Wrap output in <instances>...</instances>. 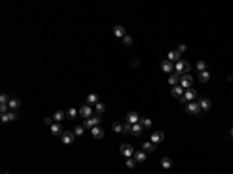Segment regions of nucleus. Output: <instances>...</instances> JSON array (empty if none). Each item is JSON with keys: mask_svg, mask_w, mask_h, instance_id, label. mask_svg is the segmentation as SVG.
I'll return each instance as SVG.
<instances>
[{"mask_svg": "<svg viewBox=\"0 0 233 174\" xmlns=\"http://www.w3.org/2000/svg\"><path fill=\"white\" fill-rule=\"evenodd\" d=\"M190 69H191V65L187 61H179V62L176 64V67H174V72L179 75V76H183V75H188Z\"/></svg>", "mask_w": 233, "mask_h": 174, "instance_id": "1", "label": "nucleus"}, {"mask_svg": "<svg viewBox=\"0 0 233 174\" xmlns=\"http://www.w3.org/2000/svg\"><path fill=\"white\" fill-rule=\"evenodd\" d=\"M120 152H121V155L131 157V155H134V148H132L129 143H123V145L120 146Z\"/></svg>", "mask_w": 233, "mask_h": 174, "instance_id": "2", "label": "nucleus"}, {"mask_svg": "<svg viewBox=\"0 0 233 174\" xmlns=\"http://www.w3.org/2000/svg\"><path fill=\"white\" fill-rule=\"evenodd\" d=\"M101 118L100 117H92V118H87L84 120V128H89V129H93L97 125H100Z\"/></svg>", "mask_w": 233, "mask_h": 174, "instance_id": "3", "label": "nucleus"}, {"mask_svg": "<svg viewBox=\"0 0 233 174\" xmlns=\"http://www.w3.org/2000/svg\"><path fill=\"white\" fill-rule=\"evenodd\" d=\"M75 140V132H70V131H64L62 132V135H61V142L68 145V143H72Z\"/></svg>", "mask_w": 233, "mask_h": 174, "instance_id": "4", "label": "nucleus"}, {"mask_svg": "<svg viewBox=\"0 0 233 174\" xmlns=\"http://www.w3.org/2000/svg\"><path fill=\"white\" fill-rule=\"evenodd\" d=\"M79 115L83 117L84 120H87V118H92V115H93V111L90 109V106H89V104H84L83 107L79 109Z\"/></svg>", "mask_w": 233, "mask_h": 174, "instance_id": "5", "label": "nucleus"}, {"mask_svg": "<svg viewBox=\"0 0 233 174\" xmlns=\"http://www.w3.org/2000/svg\"><path fill=\"white\" fill-rule=\"evenodd\" d=\"M50 132H51V135L54 137H61L62 135V125L61 123H53V126H50Z\"/></svg>", "mask_w": 233, "mask_h": 174, "instance_id": "6", "label": "nucleus"}, {"mask_svg": "<svg viewBox=\"0 0 233 174\" xmlns=\"http://www.w3.org/2000/svg\"><path fill=\"white\" fill-rule=\"evenodd\" d=\"M163 140H165V134H163L162 131H156L152 135H151V142H152L154 145H157V143H162Z\"/></svg>", "mask_w": 233, "mask_h": 174, "instance_id": "7", "label": "nucleus"}, {"mask_svg": "<svg viewBox=\"0 0 233 174\" xmlns=\"http://www.w3.org/2000/svg\"><path fill=\"white\" fill-rule=\"evenodd\" d=\"M160 67H162V70L165 72V73H174V65H173V62L171 61H162L160 62Z\"/></svg>", "mask_w": 233, "mask_h": 174, "instance_id": "8", "label": "nucleus"}, {"mask_svg": "<svg viewBox=\"0 0 233 174\" xmlns=\"http://www.w3.org/2000/svg\"><path fill=\"white\" fill-rule=\"evenodd\" d=\"M191 84H193V76H190V75H183V76H180V87L190 89Z\"/></svg>", "mask_w": 233, "mask_h": 174, "instance_id": "9", "label": "nucleus"}, {"mask_svg": "<svg viewBox=\"0 0 233 174\" xmlns=\"http://www.w3.org/2000/svg\"><path fill=\"white\" fill-rule=\"evenodd\" d=\"M126 121L129 125H137L140 121V117H139V112H129L128 117H126Z\"/></svg>", "mask_w": 233, "mask_h": 174, "instance_id": "10", "label": "nucleus"}, {"mask_svg": "<svg viewBox=\"0 0 233 174\" xmlns=\"http://www.w3.org/2000/svg\"><path fill=\"white\" fill-rule=\"evenodd\" d=\"M187 111H188L190 114H199V111H202V109H200L199 103L191 101V103H188V106H187Z\"/></svg>", "mask_w": 233, "mask_h": 174, "instance_id": "11", "label": "nucleus"}, {"mask_svg": "<svg viewBox=\"0 0 233 174\" xmlns=\"http://www.w3.org/2000/svg\"><path fill=\"white\" fill-rule=\"evenodd\" d=\"M197 103H199L200 109H202L204 112H208V111H210V107H211V101H210L208 98H200Z\"/></svg>", "mask_w": 233, "mask_h": 174, "instance_id": "12", "label": "nucleus"}, {"mask_svg": "<svg viewBox=\"0 0 233 174\" xmlns=\"http://www.w3.org/2000/svg\"><path fill=\"white\" fill-rule=\"evenodd\" d=\"M114 34L117 36V37H125L126 36V30H125V26H123V25H115L114 26Z\"/></svg>", "mask_w": 233, "mask_h": 174, "instance_id": "13", "label": "nucleus"}, {"mask_svg": "<svg viewBox=\"0 0 233 174\" xmlns=\"http://www.w3.org/2000/svg\"><path fill=\"white\" fill-rule=\"evenodd\" d=\"M168 61H171V62H179L180 61V53L177 51V50H171L168 53Z\"/></svg>", "mask_w": 233, "mask_h": 174, "instance_id": "14", "label": "nucleus"}, {"mask_svg": "<svg viewBox=\"0 0 233 174\" xmlns=\"http://www.w3.org/2000/svg\"><path fill=\"white\" fill-rule=\"evenodd\" d=\"M183 98H185V101H193V100H196V90L194 89H187V92H185V95H183Z\"/></svg>", "mask_w": 233, "mask_h": 174, "instance_id": "15", "label": "nucleus"}, {"mask_svg": "<svg viewBox=\"0 0 233 174\" xmlns=\"http://www.w3.org/2000/svg\"><path fill=\"white\" fill-rule=\"evenodd\" d=\"M92 135H93L95 138H98V140H101V138L104 137V131H103L101 128H98V126H95V128L92 129Z\"/></svg>", "mask_w": 233, "mask_h": 174, "instance_id": "16", "label": "nucleus"}, {"mask_svg": "<svg viewBox=\"0 0 233 174\" xmlns=\"http://www.w3.org/2000/svg\"><path fill=\"white\" fill-rule=\"evenodd\" d=\"M134 160H135V162H146V152L145 151L134 152Z\"/></svg>", "mask_w": 233, "mask_h": 174, "instance_id": "17", "label": "nucleus"}, {"mask_svg": "<svg viewBox=\"0 0 233 174\" xmlns=\"http://www.w3.org/2000/svg\"><path fill=\"white\" fill-rule=\"evenodd\" d=\"M17 118V114L16 112H8L5 115H2V121L3 123H8V121H12V120H16Z\"/></svg>", "mask_w": 233, "mask_h": 174, "instance_id": "18", "label": "nucleus"}, {"mask_svg": "<svg viewBox=\"0 0 233 174\" xmlns=\"http://www.w3.org/2000/svg\"><path fill=\"white\" fill-rule=\"evenodd\" d=\"M142 149L146 151V152H152V151L156 149V145H154L152 142H145V143L142 145Z\"/></svg>", "mask_w": 233, "mask_h": 174, "instance_id": "19", "label": "nucleus"}, {"mask_svg": "<svg viewBox=\"0 0 233 174\" xmlns=\"http://www.w3.org/2000/svg\"><path fill=\"white\" fill-rule=\"evenodd\" d=\"M64 118H65V112H64V111H56V112L53 114V120H54L56 123H61Z\"/></svg>", "mask_w": 233, "mask_h": 174, "instance_id": "20", "label": "nucleus"}, {"mask_svg": "<svg viewBox=\"0 0 233 174\" xmlns=\"http://www.w3.org/2000/svg\"><path fill=\"white\" fill-rule=\"evenodd\" d=\"M142 132H143V128L137 123V125H132V129H131V134L132 135H135V137H139V135H142Z\"/></svg>", "mask_w": 233, "mask_h": 174, "instance_id": "21", "label": "nucleus"}, {"mask_svg": "<svg viewBox=\"0 0 233 174\" xmlns=\"http://www.w3.org/2000/svg\"><path fill=\"white\" fill-rule=\"evenodd\" d=\"M168 83H170L171 86H176L177 83H180V76L177 75L176 72H174V73H171V76L168 78Z\"/></svg>", "mask_w": 233, "mask_h": 174, "instance_id": "22", "label": "nucleus"}, {"mask_svg": "<svg viewBox=\"0 0 233 174\" xmlns=\"http://www.w3.org/2000/svg\"><path fill=\"white\" fill-rule=\"evenodd\" d=\"M9 109H12V111H17L19 107H20V100L19 98H12L11 101H9Z\"/></svg>", "mask_w": 233, "mask_h": 174, "instance_id": "23", "label": "nucleus"}, {"mask_svg": "<svg viewBox=\"0 0 233 174\" xmlns=\"http://www.w3.org/2000/svg\"><path fill=\"white\" fill-rule=\"evenodd\" d=\"M171 93H173V97H176V98H180V97H182V93H183V87H180V86H176V87H173Z\"/></svg>", "mask_w": 233, "mask_h": 174, "instance_id": "24", "label": "nucleus"}, {"mask_svg": "<svg viewBox=\"0 0 233 174\" xmlns=\"http://www.w3.org/2000/svg\"><path fill=\"white\" fill-rule=\"evenodd\" d=\"M86 101H87V104H98V103H100V101H98V95H97V93H90Z\"/></svg>", "mask_w": 233, "mask_h": 174, "instance_id": "25", "label": "nucleus"}, {"mask_svg": "<svg viewBox=\"0 0 233 174\" xmlns=\"http://www.w3.org/2000/svg\"><path fill=\"white\" fill-rule=\"evenodd\" d=\"M139 125L142 126V128H151V126H152V121H151V120L149 118H140V121H139Z\"/></svg>", "mask_w": 233, "mask_h": 174, "instance_id": "26", "label": "nucleus"}, {"mask_svg": "<svg viewBox=\"0 0 233 174\" xmlns=\"http://www.w3.org/2000/svg\"><path fill=\"white\" fill-rule=\"evenodd\" d=\"M78 114H79V111H76V109L70 107V109H68V111L65 112V117H67V118H70V120H73V118H75Z\"/></svg>", "mask_w": 233, "mask_h": 174, "instance_id": "27", "label": "nucleus"}, {"mask_svg": "<svg viewBox=\"0 0 233 174\" xmlns=\"http://www.w3.org/2000/svg\"><path fill=\"white\" fill-rule=\"evenodd\" d=\"M208 79H210V73H208L207 70L200 72V75H199V81H200V83H207Z\"/></svg>", "mask_w": 233, "mask_h": 174, "instance_id": "28", "label": "nucleus"}, {"mask_svg": "<svg viewBox=\"0 0 233 174\" xmlns=\"http://www.w3.org/2000/svg\"><path fill=\"white\" fill-rule=\"evenodd\" d=\"M171 165H173V162H171L170 157H163V159H162V166L165 168V169H170Z\"/></svg>", "mask_w": 233, "mask_h": 174, "instance_id": "29", "label": "nucleus"}, {"mask_svg": "<svg viewBox=\"0 0 233 174\" xmlns=\"http://www.w3.org/2000/svg\"><path fill=\"white\" fill-rule=\"evenodd\" d=\"M9 97L6 95V93H2V95H0V104H9Z\"/></svg>", "mask_w": 233, "mask_h": 174, "instance_id": "30", "label": "nucleus"}, {"mask_svg": "<svg viewBox=\"0 0 233 174\" xmlns=\"http://www.w3.org/2000/svg\"><path fill=\"white\" fill-rule=\"evenodd\" d=\"M84 134V126H81V125H78L76 128H75V135H78V137H81Z\"/></svg>", "mask_w": 233, "mask_h": 174, "instance_id": "31", "label": "nucleus"}, {"mask_svg": "<svg viewBox=\"0 0 233 174\" xmlns=\"http://www.w3.org/2000/svg\"><path fill=\"white\" fill-rule=\"evenodd\" d=\"M205 67H207V62H205V61H199V62L196 64V69H197L199 72H204Z\"/></svg>", "mask_w": 233, "mask_h": 174, "instance_id": "32", "label": "nucleus"}, {"mask_svg": "<svg viewBox=\"0 0 233 174\" xmlns=\"http://www.w3.org/2000/svg\"><path fill=\"white\" fill-rule=\"evenodd\" d=\"M112 129H114L115 132H123V125L118 123V121H115V123L112 125Z\"/></svg>", "mask_w": 233, "mask_h": 174, "instance_id": "33", "label": "nucleus"}, {"mask_svg": "<svg viewBox=\"0 0 233 174\" xmlns=\"http://www.w3.org/2000/svg\"><path fill=\"white\" fill-rule=\"evenodd\" d=\"M123 44H125L126 47H131L132 45V37L131 36H125V37H123Z\"/></svg>", "mask_w": 233, "mask_h": 174, "instance_id": "34", "label": "nucleus"}, {"mask_svg": "<svg viewBox=\"0 0 233 174\" xmlns=\"http://www.w3.org/2000/svg\"><path fill=\"white\" fill-rule=\"evenodd\" d=\"M95 106H97V114H103L104 109H106V106L103 103H98V104H95Z\"/></svg>", "mask_w": 233, "mask_h": 174, "instance_id": "35", "label": "nucleus"}, {"mask_svg": "<svg viewBox=\"0 0 233 174\" xmlns=\"http://www.w3.org/2000/svg\"><path fill=\"white\" fill-rule=\"evenodd\" d=\"M8 109H9V106H8V104H2V106H0V114H2V115L8 114Z\"/></svg>", "mask_w": 233, "mask_h": 174, "instance_id": "36", "label": "nucleus"}, {"mask_svg": "<svg viewBox=\"0 0 233 174\" xmlns=\"http://www.w3.org/2000/svg\"><path fill=\"white\" fill-rule=\"evenodd\" d=\"M131 129H132V125H129V123H126V125H123V132H125V134L131 132Z\"/></svg>", "mask_w": 233, "mask_h": 174, "instance_id": "37", "label": "nucleus"}, {"mask_svg": "<svg viewBox=\"0 0 233 174\" xmlns=\"http://www.w3.org/2000/svg\"><path fill=\"white\" fill-rule=\"evenodd\" d=\"M126 166H128V168H134V166H135V160L128 159V160H126Z\"/></svg>", "mask_w": 233, "mask_h": 174, "instance_id": "38", "label": "nucleus"}, {"mask_svg": "<svg viewBox=\"0 0 233 174\" xmlns=\"http://www.w3.org/2000/svg\"><path fill=\"white\" fill-rule=\"evenodd\" d=\"M177 51H179V53H183V51H187V45H185V44H180L179 47H177Z\"/></svg>", "mask_w": 233, "mask_h": 174, "instance_id": "39", "label": "nucleus"}, {"mask_svg": "<svg viewBox=\"0 0 233 174\" xmlns=\"http://www.w3.org/2000/svg\"><path fill=\"white\" fill-rule=\"evenodd\" d=\"M44 123H45V125H50V126H53V118H50V117H47V118L44 120Z\"/></svg>", "mask_w": 233, "mask_h": 174, "instance_id": "40", "label": "nucleus"}, {"mask_svg": "<svg viewBox=\"0 0 233 174\" xmlns=\"http://www.w3.org/2000/svg\"><path fill=\"white\" fill-rule=\"evenodd\" d=\"M139 65V59L137 58H132V67H137Z\"/></svg>", "mask_w": 233, "mask_h": 174, "instance_id": "41", "label": "nucleus"}, {"mask_svg": "<svg viewBox=\"0 0 233 174\" xmlns=\"http://www.w3.org/2000/svg\"><path fill=\"white\" fill-rule=\"evenodd\" d=\"M230 134H231V137H233V128H231V131H230Z\"/></svg>", "mask_w": 233, "mask_h": 174, "instance_id": "42", "label": "nucleus"}, {"mask_svg": "<svg viewBox=\"0 0 233 174\" xmlns=\"http://www.w3.org/2000/svg\"><path fill=\"white\" fill-rule=\"evenodd\" d=\"M3 174H9V172H3Z\"/></svg>", "mask_w": 233, "mask_h": 174, "instance_id": "43", "label": "nucleus"}]
</instances>
